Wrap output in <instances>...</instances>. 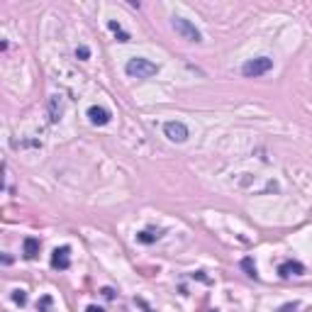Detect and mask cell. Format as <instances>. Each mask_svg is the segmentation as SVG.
Wrapping results in <instances>:
<instances>
[{"instance_id": "6da1fadb", "label": "cell", "mask_w": 312, "mask_h": 312, "mask_svg": "<svg viewBox=\"0 0 312 312\" xmlns=\"http://www.w3.org/2000/svg\"><path fill=\"white\" fill-rule=\"evenodd\" d=\"M127 76H132V78H152L158 73V66H156L154 61H149V59H144V56H134L127 61Z\"/></svg>"}, {"instance_id": "7a4b0ae2", "label": "cell", "mask_w": 312, "mask_h": 312, "mask_svg": "<svg viewBox=\"0 0 312 312\" xmlns=\"http://www.w3.org/2000/svg\"><path fill=\"white\" fill-rule=\"evenodd\" d=\"M273 68V59H268V56H256V59H249L244 66H242V73H244L246 78H259V76H264Z\"/></svg>"}, {"instance_id": "3957f363", "label": "cell", "mask_w": 312, "mask_h": 312, "mask_svg": "<svg viewBox=\"0 0 312 312\" xmlns=\"http://www.w3.org/2000/svg\"><path fill=\"white\" fill-rule=\"evenodd\" d=\"M173 29L178 32L183 39H188V42H195V44H198V42H202L200 29L190 22V20H185V17H173Z\"/></svg>"}, {"instance_id": "277c9868", "label": "cell", "mask_w": 312, "mask_h": 312, "mask_svg": "<svg viewBox=\"0 0 312 312\" xmlns=\"http://www.w3.org/2000/svg\"><path fill=\"white\" fill-rule=\"evenodd\" d=\"M163 134H166L171 142H178V144H183V142L190 137L188 127H185L183 122H178V120H171V122H166V125H163Z\"/></svg>"}, {"instance_id": "5b68a950", "label": "cell", "mask_w": 312, "mask_h": 312, "mask_svg": "<svg viewBox=\"0 0 312 312\" xmlns=\"http://www.w3.org/2000/svg\"><path fill=\"white\" fill-rule=\"evenodd\" d=\"M68 266H71V246H56L51 254V268L66 271Z\"/></svg>"}, {"instance_id": "8992f818", "label": "cell", "mask_w": 312, "mask_h": 312, "mask_svg": "<svg viewBox=\"0 0 312 312\" xmlns=\"http://www.w3.org/2000/svg\"><path fill=\"white\" fill-rule=\"evenodd\" d=\"M110 110H105V108H100V105H90L88 108V120L90 125H98V127H103V125H108L110 122Z\"/></svg>"}, {"instance_id": "52a82bcc", "label": "cell", "mask_w": 312, "mask_h": 312, "mask_svg": "<svg viewBox=\"0 0 312 312\" xmlns=\"http://www.w3.org/2000/svg\"><path fill=\"white\" fill-rule=\"evenodd\" d=\"M305 273V266L300 264V261H283L281 266H278V276L281 278H290V276H303Z\"/></svg>"}, {"instance_id": "ba28073f", "label": "cell", "mask_w": 312, "mask_h": 312, "mask_svg": "<svg viewBox=\"0 0 312 312\" xmlns=\"http://www.w3.org/2000/svg\"><path fill=\"white\" fill-rule=\"evenodd\" d=\"M39 249H42V244H39V239L37 237H27L22 242V254H24V259H37V254H39Z\"/></svg>"}, {"instance_id": "9c48e42d", "label": "cell", "mask_w": 312, "mask_h": 312, "mask_svg": "<svg viewBox=\"0 0 312 312\" xmlns=\"http://www.w3.org/2000/svg\"><path fill=\"white\" fill-rule=\"evenodd\" d=\"M156 239H161V229H142L137 234V242H142V244H154Z\"/></svg>"}, {"instance_id": "30bf717a", "label": "cell", "mask_w": 312, "mask_h": 312, "mask_svg": "<svg viewBox=\"0 0 312 312\" xmlns=\"http://www.w3.org/2000/svg\"><path fill=\"white\" fill-rule=\"evenodd\" d=\"M49 115H51V122H59V117H61V98L59 95L49 98Z\"/></svg>"}, {"instance_id": "8fae6325", "label": "cell", "mask_w": 312, "mask_h": 312, "mask_svg": "<svg viewBox=\"0 0 312 312\" xmlns=\"http://www.w3.org/2000/svg\"><path fill=\"white\" fill-rule=\"evenodd\" d=\"M108 27H110V32L115 34V37H117V39H120V42H130V34L122 29V24H120V22L110 20V22H108Z\"/></svg>"}, {"instance_id": "7c38bea8", "label": "cell", "mask_w": 312, "mask_h": 312, "mask_svg": "<svg viewBox=\"0 0 312 312\" xmlns=\"http://www.w3.org/2000/svg\"><path fill=\"white\" fill-rule=\"evenodd\" d=\"M242 268L246 271V276H249V278H259V273H256V264H254V259H251V256L242 259Z\"/></svg>"}, {"instance_id": "4fadbf2b", "label": "cell", "mask_w": 312, "mask_h": 312, "mask_svg": "<svg viewBox=\"0 0 312 312\" xmlns=\"http://www.w3.org/2000/svg\"><path fill=\"white\" fill-rule=\"evenodd\" d=\"M51 305H54V298L51 295H42L37 300V312H51Z\"/></svg>"}, {"instance_id": "5bb4252c", "label": "cell", "mask_w": 312, "mask_h": 312, "mask_svg": "<svg viewBox=\"0 0 312 312\" xmlns=\"http://www.w3.org/2000/svg\"><path fill=\"white\" fill-rule=\"evenodd\" d=\"M12 303H17L20 308H22V305H27V293H24L22 288L12 290Z\"/></svg>"}, {"instance_id": "9a60e30c", "label": "cell", "mask_w": 312, "mask_h": 312, "mask_svg": "<svg viewBox=\"0 0 312 312\" xmlns=\"http://www.w3.org/2000/svg\"><path fill=\"white\" fill-rule=\"evenodd\" d=\"M76 56H78L81 61H86V59L90 56V49H88V46H83V44H81L78 49H76Z\"/></svg>"}, {"instance_id": "2e32d148", "label": "cell", "mask_w": 312, "mask_h": 312, "mask_svg": "<svg viewBox=\"0 0 312 312\" xmlns=\"http://www.w3.org/2000/svg\"><path fill=\"white\" fill-rule=\"evenodd\" d=\"M103 295H105L108 300H112V298H115V290H112V288H103Z\"/></svg>"}, {"instance_id": "e0dca14e", "label": "cell", "mask_w": 312, "mask_h": 312, "mask_svg": "<svg viewBox=\"0 0 312 312\" xmlns=\"http://www.w3.org/2000/svg\"><path fill=\"white\" fill-rule=\"evenodd\" d=\"M295 310H298V305H283L278 312H295Z\"/></svg>"}, {"instance_id": "ac0fdd59", "label": "cell", "mask_w": 312, "mask_h": 312, "mask_svg": "<svg viewBox=\"0 0 312 312\" xmlns=\"http://www.w3.org/2000/svg\"><path fill=\"white\" fill-rule=\"evenodd\" d=\"M86 312H105V310H103V308H98V305H90Z\"/></svg>"}]
</instances>
